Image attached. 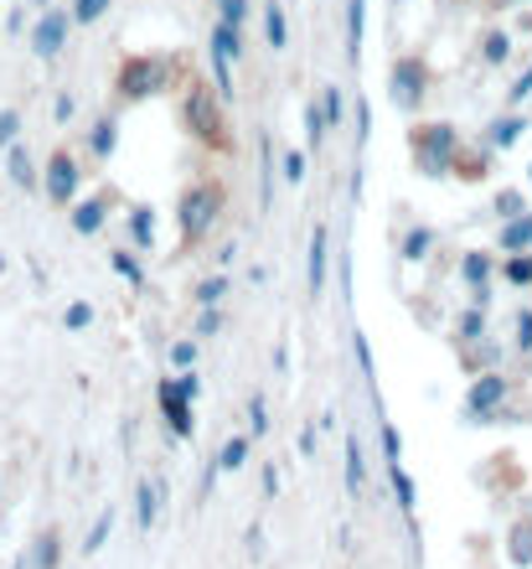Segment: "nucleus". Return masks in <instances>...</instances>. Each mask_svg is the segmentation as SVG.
<instances>
[{"label":"nucleus","mask_w":532,"mask_h":569,"mask_svg":"<svg viewBox=\"0 0 532 569\" xmlns=\"http://www.w3.org/2000/svg\"><path fill=\"white\" fill-rule=\"evenodd\" d=\"M518 140V120H502L496 124V146H512Z\"/></svg>","instance_id":"nucleus-18"},{"label":"nucleus","mask_w":532,"mask_h":569,"mask_svg":"<svg viewBox=\"0 0 532 569\" xmlns=\"http://www.w3.org/2000/svg\"><path fill=\"white\" fill-rule=\"evenodd\" d=\"M502 389H506L502 378H486V383H481V389L471 393V409H486V405H496V399H502Z\"/></svg>","instance_id":"nucleus-10"},{"label":"nucleus","mask_w":532,"mask_h":569,"mask_svg":"<svg viewBox=\"0 0 532 569\" xmlns=\"http://www.w3.org/2000/svg\"><path fill=\"white\" fill-rule=\"evenodd\" d=\"M62 37H68V16L47 11L42 21H37V52H42V58H58V52H62Z\"/></svg>","instance_id":"nucleus-5"},{"label":"nucleus","mask_w":532,"mask_h":569,"mask_svg":"<svg viewBox=\"0 0 532 569\" xmlns=\"http://www.w3.org/2000/svg\"><path fill=\"white\" fill-rule=\"evenodd\" d=\"M78 228L89 233V228H99V208H78Z\"/></svg>","instance_id":"nucleus-21"},{"label":"nucleus","mask_w":532,"mask_h":569,"mask_svg":"<svg viewBox=\"0 0 532 569\" xmlns=\"http://www.w3.org/2000/svg\"><path fill=\"white\" fill-rule=\"evenodd\" d=\"M284 177H290V181L305 177V156H295V150H290V156H284Z\"/></svg>","instance_id":"nucleus-15"},{"label":"nucleus","mask_w":532,"mask_h":569,"mask_svg":"<svg viewBox=\"0 0 532 569\" xmlns=\"http://www.w3.org/2000/svg\"><path fill=\"white\" fill-rule=\"evenodd\" d=\"M506 280L528 284V280H532V259H528V254H518V259H512V264H506Z\"/></svg>","instance_id":"nucleus-13"},{"label":"nucleus","mask_w":532,"mask_h":569,"mask_svg":"<svg viewBox=\"0 0 532 569\" xmlns=\"http://www.w3.org/2000/svg\"><path fill=\"white\" fill-rule=\"evenodd\" d=\"M347 492H362V446L347 440Z\"/></svg>","instance_id":"nucleus-8"},{"label":"nucleus","mask_w":532,"mask_h":569,"mask_svg":"<svg viewBox=\"0 0 532 569\" xmlns=\"http://www.w3.org/2000/svg\"><path fill=\"white\" fill-rule=\"evenodd\" d=\"M357 42H362V0H352V52Z\"/></svg>","instance_id":"nucleus-20"},{"label":"nucleus","mask_w":532,"mask_h":569,"mask_svg":"<svg viewBox=\"0 0 532 569\" xmlns=\"http://www.w3.org/2000/svg\"><path fill=\"white\" fill-rule=\"evenodd\" d=\"M264 27H269V47H284V11H280V0H269V6H264Z\"/></svg>","instance_id":"nucleus-9"},{"label":"nucleus","mask_w":532,"mask_h":569,"mask_svg":"<svg viewBox=\"0 0 532 569\" xmlns=\"http://www.w3.org/2000/svg\"><path fill=\"white\" fill-rule=\"evenodd\" d=\"M150 518H155V487H140V523L150 528Z\"/></svg>","instance_id":"nucleus-14"},{"label":"nucleus","mask_w":532,"mask_h":569,"mask_svg":"<svg viewBox=\"0 0 532 569\" xmlns=\"http://www.w3.org/2000/svg\"><path fill=\"white\" fill-rule=\"evenodd\" d=\"M325 284V228H315L311 233V296H321Z\"/></svg>","instance_id":"nucleus-6"},{"label":"nucleus","mask_w":532,"mask_h":569,"mask_svg":"<svg viewBox=\"0 0 532 569\" xmlns=\"http://www.w3.org/2000/svg\"><path fill=\"white\" fill-rule=\"evenodd\" d=\"M325 120L341 124V93L337 89H325Z\"/></svg>","instance_id":"nucleus-16"},{"label":"nucleus","mask_w":532,"mask_h":569,"mask_svg":"<svg viewBox=\"0 0 532 569\" xmlns=\"http://www.w3.org/2000/svg\"><path fill=\"white\" fill-rule=\"evenodd\" d=\"M109 11V0H78V21H99V16H104Z\"/></svg>","instance_id":"nucleus-12"},{"label":"nucleus","mask_w":532,"mask_h":569,"mask_svg":"<svg viewBox=\"0 0 532 569\" xmlns=\"http://www.w3.org/2000/svg\"><path fill=\"white\" fill-rule=\"evenodd\" d=\"M218 212H222V187L218 181H197L192 192L181 197V239L197 243L212 223H218Z\"/></svg>","instance_id":"nucleus-2"},{"label":"nucleus","mask_w":532,"mask_h":569,"mask_svg":"<svg viewBox=\"0 0 532 569\" xmlns=\"http://www.w3.org/2000/svg\"><path fill=\"white\" fill-rule=\"evenodd\" d=\"M243 450H249V446H243V440H233V446L222 450V466H228V471H233V466H243Z\"/></svg>","instance_id":"nucleus-17"},{"label":"nucleus","mask_w":532,"mask_h":569,"mask_svg":"<svg viewBox=\"0 0 532 569\" xmlns=\"http://www.w3.org/2000/svg\"><path fill=\"white\" fill-rule=\"evenodd\" d=\"M486 58H491V62L506 58V37H486Z\"/></svg>","instance_id":"nucleus-19"},{"label":"nucleus","mask_w":532,"mask_h":569,"mask_svg":"<svg viewBox=\"0 0 532 569\" xmlns=\"http://www.w3.org/2000/svg\"><path fill=\"white\" fill-rule=\"evenodd\" d=\"M502 243L512 249V254H522V249L532 243V218H518V223H512V228L502 233Z\"/></svg>","instance_id":"nucleus-7"},{"label":"nucleus","mask_w":532,"mask_h":569,"mask_svg":"<svg viewBox=\"0 0 532 569\" xmlns=\"http://www.w3.org/2000/svg\"><path fill=\"white\" fill-rule=\"evenodd\" d=\"M181 120H187V130H192L202 146H228V124H222V109L218 99H212L208 83H192V93H187V109H181Z\"/></svg>","instance_id":"nucleus-1"},{"label":"nucleus","mask_w":532,"mask_h":569,"mask_svg":"<svg viewBox=\"0 0 532 569\" xmlns=\"http://www.w3.org/2000/svg\"><path fill=\"white\" fill-rule=\"evenodd\" d=\"M37 569H58V533L37 539Z\"/></svg>","instance_id":"nucleus-11"},{"label":"nucleus","mask_w":532,"mask_h":569,"mask_svg":"<svg viewBox=\"0 0 532 569\" xmlns=\"http://www.w3.org/2000/svg\"><path fill=\"white\" fill-rule=\"evenodd\" d=\"M73 187H78L73 156H52V166H47V192L58 197V202H68V197H73Z\"/></svg>","instance_id":"nucleus-4"},{"label":"nucleus","mask_w":532,"mask_h":569,"mask_svg":"<svg viewBox=\"0 0 532 569\" xmlns=\"http://www.w3.org/2000/svg\"><path fill=\"white\" fill-rule=\"evenodd\" d=\"M518 342L532 347V316H522V321H518Z\"/></svg>","instance_id":"nucleus-22"},{"label":"nucleus","mask_w":532,"mask_h":569,"mask_svg":"<svg viewBox=\"0 0 532 569\" xmlns=\"http://www.w3.org/2000/svg\"><path fill=\"white\" fill-rule=\"evenodd\" d=\"M171 78H177V62H165V58H134L130 68L119 73V89L134 93V99H145V93H161Z\"/></svg>","instance_id":"nucleus-3"}]
</instances>
